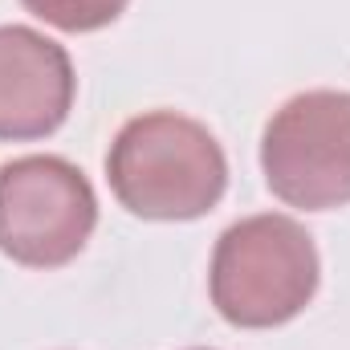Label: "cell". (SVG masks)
Returning a JSON list of instances; mask_svg holds the SVG:
<instances>
[{
    "mask_svg": "<svg viewBox=\"0 0 350 350\" xmlns=\"http://www.w3.org/2000/svg\"><path fill=\"white\" fill-rule=\"evenodd\" d=\"M114 200L139 220H200L228 187V159L216 135L175 110H151L114 135L106 151Z\"/></svg>",
    "mask_w": 350,
    "mask_h": 350,
    "instance_id": "1",
    "label": "cell"
},
{
    "mask_svg": "<svg viewBox=\"0 0 350 350\" xmlns=\"http://www.w3.org/2000/svg\"><path fill=\"white\" fill-rule=\"evenodd\" d=\"M322 261L314 237L281 212L228 224L208 269L212 306L237 330H273L293 322L314 301Z\"/></svg>",
    "mask_w": 350,
    "mask_h": 350,
    "instance_id": "2",
    "label": "cell"
},
{
    "mask_svg": "<svg viewBox=\"0 0 350 350\" xmlns=\"http://www.w3.org/2000/svg\"><path fill=\"white\" fill-rule=\"evenodd\" d=\"M98 228V196L62 155H21L0 167V253L25 269L70 265Z\"/></svg>",
    "mask_w": 350,
    "mask_h": 350,
    "instance_id": "3",
    "label": "cell"
},
{
    "mask_svg": "<svg viewBox=\"0 0 350 350\" xmlns=\"http://www.w3.org/2000/svg\"><path fill=\"white\" fill-rule=\"evenodd\" d=\"M261 172L269 191L301 212L350 204V94H293L261 135Z\"/></svg>",
    "mask_w": 350,
    "mask_h": 350,
    "instance_id": "4",
    "label": "cell"
},
{
    "mask_svg": "<svg viewBox=\"0 0 350 350\" xmlns=\"http://www.w3.org/2000/svg\"><path fill=\"white\" fill-rule=\"evenodd\" d=\"M74 94L78 78L66 45L29 25H0V139L29 143L62 131Z\"/></svg>",
    "mask_w": 350,
    "mask_h": 350,
    "instance_id": "5",
    "label": "cell"
},
{
    "mask_svg": "<svg viewBox=\"0 0 350 350\" xmlns=\"http://www.w3.org/2000/svg\"><path fill=\"white\" fill-rule=\"evenodd\" d=\"M37 21L62 29V33H98L114 25L131 0H21Z\"/></svg>",
    "mask_w": 350,
    "mask_h": 350,
    "instance_id": "6",
    "label": "cell"
},
{
    "mask_svg": "<svg viewBox=\"0 0 350 350\" xmlns=\"http://www.w3.org/2000/svg\"><path fill=\"white\" fill-rule=\"evenodd\" d=\"M196 350H208V347H196Z\"/></svg>",
    "mask_w": 350,
    "mask_h": 350,
    "instance_id": "7",
    "label": "cell"
}]
</instances>
